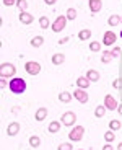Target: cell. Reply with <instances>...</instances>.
Segmentation results:
<instances>
[{"label":"cell","mask_w":122,"mask_h":150,"mask_svg":"<svg viewBox=\"0 0 122 150\" xmlns=\"http://www.w3.org/2000/svg\"><path fill=\"white\" fill-rule=\"evenodd\" d=\"M8 88H10L11 93L15 95H21L26 91V82L23 79H18V77H13V79L10 80V83H8Z\"/></svg>","instance_id":"cell-1"},{"label":"cell","mask_w":122,"mask_h":150,"mask_svg":"<svg viewBox=\"0 0 122 150\" xmlns=\"http://www.w3.org/2000/svg\"><path fill=\"white\" fill-rule=\"evenodd\" d=\"M16 74V69L13 64H8V62H4L0 65V77L2 79H8V77H13Z\"/></svg>","instance_id":"cell-2"},{"label":"cell","mask_w":122,"mask_h":150,"mask_svg":"<svg viewBox=\"0 0 122 150\" xmlns=\"http://www.w3.org/2000/svg\"><path fill=\"white\" fill-rule=\"evenodd\" d=\"M83 134H85V127H83V126H75V127L68 132V139L75 140V142H80Z\"/></svg>","instance_id":"cell-3"},{"label":"cell","mask_w":122,"mask_h":150,"mask_svg":"<svg viewBox=\"0 0 122 150\" xmlns=\"http://www.w3.org/2000/svg\"><path fill=\"white\" fill-rule=\"evenodd\" d=\"M65 26H67V16L60 15L56 18V21L52 23V31H54V33H60Z\"/></svg>","instance_id":"cell-4"},{"label":"cell","mask_w":122,"mask_h":150,"mask_svg":"<svg viewBox=\"0 0 122 150\" xmlns=\"http://www.w3.org/2000/svg\"><path fill=\"white\" fill-rule=\"evenodd\" d=\"M75 121H77V114H75L73 111H67L62 114V124L63 126H67V127H70V126H73Z\"/></svg>","instance_id":"cell-5"},{"label":"cell","mask_w":122,"mask_h":150,"mask_svg":"<svg viewBox=\"0 0 122 150\" xmlns=\"http://www.w3.org/2000/svg\"><path fill=\"white\" fill-rule=\"evenodd\" d=\"M25 69H26V72L30 75H37L41 72V65H39V62H34V60H30V62H26L25 64Z\"/></svg>","instance_id":"cell-6"},{"label":"cell","mask_w":122,"mask_h":150,"mask_svg":"<svg viewBox=\"0 0 122 150\" xmlns=\"http://www.w3.org/2000/svg\"><path fill=\"white\" fill-rule=\"evenodd\" d=\"M104 106H106L107 109H111V111H114L116 108H119L117 100H116L112 95H106V98H104Z\"/></svg>","instance_id":"cell-7"},{"label":"cell","mask_w":122,"mask_h":150,"mask_svg":"<svg viewBox=\"0 0 122 150\" xmlns=\"http://www.w3.org/2000/svg\"><path fill=\"white\" fill-rule=\"evenodd\" d=\"M116 34H114V31H106L104 33V36H103V44L104 46H112L116 42Z\"/></svg>","instance_id":"cell-8"},{"label":"cell","mask_w":122,"mask_h":150,"mask_svg":"<svg viewBox=\"0 0 122 150\" xmlns=\"http://www.w3.org/2000/svg\"><path fill=\"white\" fill-rule=\"evenodd\" d=\"M73 96L77 98L80 103H88V93H86L85 90H81V88H77V90L73 91Z\"/></svg>","instance_id":"cell-9"},{"label":"cell","mask_w":122,"mask_h":150,"mask_svg":"<svg viewBox=\"0 0 122 150\" xmlns=\"http://www.w3.org/2000/svg\"><path fill=\"white\" fill-rule=\"evenodd\" d=\"M18 132H20V124L18 122H10L8 124V127H7V134L8 135L13 137V135H16Z\"/></svg>","instance_id":"cell-10"},{"label":"cell","mask_w":122,"mask_h":150,"mask_svg":"<svg viewBox=\"0 0 122 150\" xmlns=\"http://www.w3.org/2000/svg\"><path fill=\"white\" fill-rule=\"evenodd\" d=\"M90 10L93 11V13H96V11H99L101 8H103V2L101 0H90Z\"/></svg>","instance_id":"cell-11"},{"label":"cell","mask_w":122,"mask_h":150,"mask_svg":"<svg viewBox=\"0 0 122 150\" xmlns=\"http://www.w3.org/2000/svg\"><path fill=\"white\" fill-rule=\"evenodd\" d=\"M77 86H78V88H81V90L90 88V80H88V77H78V79H77Z\"/></svg>","instance_id":"cell-12"},{"label":"cell","mask_w":122,"mask_h":150,"mask_svg":"<svg viewBox=\"0 0 122 150\" xmlns=\"http://www.w3.org/2000/svg\"><path fill=\"white\" fill-rule=\"evenodd\" d=\"M20 21H21L23 25H30V23H33V16H31L28 11H21V13H20Z\"/></svg>","instance_id":"cell-13"},{"label":"cell","mask_w":122,"mask_h":150,"mask_svg":"<svg viewBox=\"0 0 122 150\" xmlns=\"http://www.w3.org/2000/svg\"><path fill=\"white\" fill-rule=\"evenodd\" d=\"M121 23H122V20H121L119 15H111L109 18H107V25H109V26H117V25H121Z\"/></svg>","instance_id":"cell-14"},{"label":"cell","mask_w":122,"mask_h":150,"mask_svg":"<svg viewBox=\"0 0 122 150\" xmlns=\"http://www.w3.org/2000/svg\"><path fill=\"white\" fill-rule=\"evenodd\" d=\"M51 60H52V64L54 65H60V64L65 62V56H63V54H54Z\"/></svg>","instance_id":"cell-15"},{"label":"cell","mask_w":122,"mask_h":150,"mask_svg":"<svg viewBox=\"0 0 122 150\" xmlns=\"http://www.w3.org/2000/svg\"><path fill=\"white\" fill-rule=\"evenodd\" d=\"M46 116H47V109H46V108H39V109L36 111V114H34L36 121H44Z\"/></svg>","instance_id":"cell-16"},{"label":"cell","mask_w":122,"mask_h":150,"mask_svg":"<svg viewBox=\"0 0 122 150\" xmlns=\"http://www.w3.org/2000/svg\"><path fill=\"white\" fill-rule=\"evenodd\" d=\"M42 44H44V38L42 36H34L33 39H31V46H33V47H41Z\"/></svg>","instance_id":"cell-17"},{"label":"cell","mask_w":122,"mask_h":150,"mask_svg":"<svg viewBox=\"0 0 122 150\" xmlns=\"http://www.w3.org/2000/svg\"><path fill=\"white\" fill-rule=\"evenodd\" d=\"M86 77H88L90 82H98V80H99V74H98L96 70H93V69L86 72Z\"/></svg>","instance_id":"cell-18"},{"label":"cell","mask_w":122,"mask_h":150,"mask_svg":"<svg viewBox=\"0 0 122 150\" xmlns=\"http://www.w3.org/2000/svg\"><path fill=\"white\" fill-rule=\"evenodd\" d=\"M49 132H52V134H56V132H59V129H60V122L59 121H52L51 124H49Z\"/></svg>","instance_id":"cell-19"},{"label":"cell","mask_w":122,"mask_h":150,"mask_svg":"<svg viewBox=\"0 0 122 150\" xmlns=\"http://www.w3.org/2000/svg\"><path fill=\"white\" fill-rule=\"evenodd\" d=\"M59 100L62 103H70V100H72V95L68 93V91H62V93L59 95Z\"/></svg>","instance_id":"cell-20"},{"label":"cell","mask_w":122,"mask_h":150,"mask_svg":"<svg viewBox=\"0 0 122 150\" xmlns=\"http://www.w3.org/2000/svg\"><path fill=\"white\" fill-rule=\"evenodd\" d=\"M30 145L34 147V149H37V147L41 145V139L37 137V135H31L30 137Z\"/></svg>","instance_id":"cell-21"},{"label":"cell","mask_w":122,"mask_h":150,"mask_svg":"<svg viewBox=\"0 0 122 150\" xmlns=\"http://www.w3.org/2000/svg\"><path fill=\"white\" fill-rule=\"evenodd\" d=\"M90 36H91V31H90V30H81L80 33H78V38H80L81 41H86Z\"/></svg>","instance_id":"cell-22"},{"label":"cell","mask_w":122,"mask_h":150,"mask_svg":"<svg viewBox=\"0 0 122 150\" xmlns=\"http://www.w3.org/2000/svg\"><path fill=\"white\" fill-rule=\"evenodd\" d=\"M106 106H96V109H94V116L96 117H103L104 112H106Z\"/></svg>","instance_id":"cell-23"},{"label":"cell","mask_w":122,"mask_h":150,"mask_svg":"<svg viewBox=\"0 0 122 150\" xmlns=\"http://www.w3.org/2000/svg\"><path fill=\"white\" fill-rule=\"evenodd\" d=\"M109 129H111V131H119V129H121V121L112 119L111 122H109Z\"/></svg>","instance_id":"cell-24"},{"label":"cell","mask_w":122,"mask_h":150,"mask_svg":"<svg viewBox=\"0 0 122 150\" xmlns=\"http://www.w3.org/2000/svg\"><path fill=\"white\" fill-rule=\"evenodd\" d=\"M39 25H41L42 30H47V28H49V18H47V16H41V18H39Z\"/></svg>","instance_id":"cell-25"},{"label":"cell","mask_w":122,"mask_h":150,"mask_svg":"<svg viewBox=\"0 0 122 150\" xmlns=\"http://www.w3.org/2000/svg\"><path fill=\"white\" fill-rule=\"evenodd\" d=\"M16 7H18V10L26 11V8H28V2H26V0H16Z\"/></svg>","instance_id":"cell-26"},{"label":"cell","mask_w":122,"mask_h":150,"mask_svg":"<svg viewBox=\"0 0 122 150\" xmlns=\"http://www.w3.org/2000/svg\"><path fill=\"white\" fill-rule=\"evenodd\" d=\"M114 139H116V137H114V131H107L106 134H104V140H106L107 144H111Z\"/></svg>","instance_id":"cell-27"},{"label":"cell","mask_w":122,"mask_h":150,"mask_svg":"<svg viewBox=\"0 0 122 150\" xmlns=\"http://www.w3.org/2000/svg\"><path fill=\"white\" fill-rule=\"evenodd\" d=\"M111 60H112L111 51H104V52H103V62H104V64H107V62H111Z\"/></svg>","instance_id":"cell-28"},{"label":"cell","mask_w":122,"mask_h":150,"mask_svg":"<svg viewBox=\"0 0 122 150\" xmlns=\"http://www.w3.org/2000/svg\"><path fill=\"white\" fill-rule=\"evenodd\" d=\"M77 18V10L75 8H68L67 10V20H75Z\"/></svg>","instance_id":"cell-29"},{"label":"cell","mask_w":122,"mask_h":150,"mask_svg":"<svg viewBox=\"0 0 122 150\" xmlns=\"http://www.w3.org/2000/svg\"><path fill=\"white\" fill-rule=\"evenodd\" d=\"M90 49H91L93 52H98V51H101V44L96 42V41H93L91 44H90Z\"/></svg>","instance_id":"cell-30"},{"label":"cell","mask_w":122,"mask_h":150,"mask_svg":"<svg viewBox=\"0 0 122 150\" xmlns=\"http://www.w3.org/2000/svg\"><path fill=\"white\" fill-rule=\"evenodd\" d=\"M57 150H72V144H60Z\"/></svg>","instance_id":"cell-31"},{"label":"cell","mask_w":122,"mask_h":150,"mask_svg":"<svg viewBox=\"0 0 122 150\" xmlns=\"http://www.w3.org/2000/svg\"><path fill=\"white\" fill-rule=\"evenodd\" d=\"M114 88H119V90H122V79H117V80H114Z\"/></svg>","instance_id":"cell-32"},{"label":"cell","mask_w":122,"mask_h":150,"mask_svg":"<svg viewBox=\"0 0 122 150\" xmlns=\"http://www.w3.org/2000/svg\"><path fill=\"white\" fill-rule=\"evenodd\" d=\"M111 54H112V57H119V56H121V51H119V47L112 49V51H111Z\"/></svg>","instance_id":"cell-33"},{"label":"cell","mask_w":122,"mask_h":150,"mask_svg":"<svg viewBox=\"0 0 122 150\" xmlns=\"http://www.w3.org/2000/svg\"><path fill=\"white\" fill-rule=\"evenodd\" d=\"M15 4H16V0H4V5H7V7H11Z\"/></svg>","instance_id":"cell-34"},{"label":"cell","mask_w":122,"mask_h":150,"mask_svg":"<svg viewBox=\"0 0 122 150\" xmlns=\"http://www.w3.org/2000/svg\"><path fill=\"white\" fill-rule=\"evenodd\" d=\"M0 79H2V77H0ZM0 85H2V88H7V82H5V79L0 80Z\"/></svg>","instance_id":"cell-35"},{"label":"cell","mask_w":122,"mask_h":150,"mask_svg":"<svg viewBox=\"0 0 122 150\" xmlns=\"http://www.w3.org/2000/svg\"><path fill=\"white\" fill-rule=\"evenodd\" d=\"M57 0H44V4H47V5H54Z\"/></svg>","instance_id":"cell-36"},{"label":"cell","mask_w":122,"mask_h":150,"mask_svg":"<svg viewBox=\"0 0 122 150\" xmlns=\"http://www.w3.org/2000/svg\"><path fill=\"white\" fill-rule=\"evenodd\" d=\"M103 150H114V149H112V145H109V144H106V145L103 147Z\"/></svg>","instance_id":"cell-37"},{"label":"cell","mask_w":122,"mask_h":150,"mask_svg":"<svg viewBox=\"0 0 122 150\" xmlns=\"http://www.w3.org/2000/svg\"><path fill=\"white\" fill-rule=\"evenodd\" d=\"M67 41H68V38H62V39H59V44H65Z\"/></svg>","instance_id":"cell-38"},{"label":"cell","mask_w":122,"mask_h":150,"mask_svg":"<svg viewBox=\"0 0 122 150\" xmlns=\"http://www.w3.org/2000/svg\"><path fill=\"white\" fill-rule=\"evenodd\" d=\"M117 150H122V142H121V144H119V145H117Z\"/></svg>","instance_id":"cell-39"},{"label":"cell","mask_w":122,"mask_h":150,"mask_svg":"<svg viewBox=\"0 0 122 150\" xmlns=\"http://www.w3.org/2000/svg\"><path fill=\"white\" fill-rule=\"evenodd\" d=\"M119 112L122 114V105H119Z\"/></svg>","instance_id":"cell-40"},{"label":"cell","mask_w":122,"mask_h":150,"mask_svg":"<svg viewBox=\"0 0 122 150\" xmlns=\"http://www.w3.org/2000/svg\"><path fill=\"white\" fill-rule=\"evenodd\" d=\"M121 38H122V31H121Z\"/></svg>","instance_id":"cell-41"},{"label":"cell","mask_w":122,"mask_h":150,"mask_svg":"<svg viewBox=\"0 0 122 150\" xmlns=\"http://www.w3.org/2000/svg\"><path fill=\"white\" fill-rule=\"evenodd\" d=\"M121 20H122V16H121Z\"/></svg>","instance_id":"cell-42"},{"label":"cell","mask_w":122,"mask_h":150,"mask_svg":"<svg viewBox=\"0 0 122 150\" xmlns=\"http://www.w3.org/2000/svg\"><path fill=\"white\" fill-rule=\"evenodd\" d=\"M80 150H81V149H80Z\"/></svg>","instance_id":"cell-43"}]
</instances>
